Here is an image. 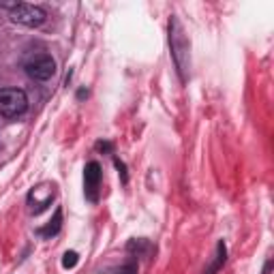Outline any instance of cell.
I'll use <instances>...</instances> for the list:
<instances>
[{"instance_id": "6", "label": "cell", "mask_w": 274, "mask_h": 274, "mask_svg": "<svg viewBox=\"0 0 274 274\" xmlns=\"http://www.w3.org/2000/svg\"><path fill=\"white\" fill-rule=\"evenodd\" d=\"M60 227H62V210H60V208H56L52 221H49L43 229H39V234L45 236V238H52V236H56V234L60 232Z\"/></svg>"}, {"instance_id": "1", "label": "cell", "mask_w": 274, "mask_h": 274, "mask_svg": "<svg viewBox=\"0 0 274 274\" xmlns=\"http://www.w3.org/2000/svg\"><path fill=\"white\" fill-rule=\"evenodd\" d=\"M169 47H171V58L176 62V69L180 73V79H186V71L191 67V45H189V39L180 26L178 17H171L169 19Z\"/></svg>"}, {"instance_id": "5", "label": "cell", "mask_w": 274, "mask_h": 274, "mask_svg": "<svg viewBox=\"0 0 274 274\" xmlns=\"http://www.w3.org/2000/svg\"><path fill=\"white\" fill-rule=\"evenodd\" d=\"M99 182H101V165L97 161H90L84 169V184H86V197L90 201L99 199Z\"/></svg>"}, {"instance_id": "2", "label": "cell", "mask_w": 274, "mask_h": 274, "mask_svg": "<svg viewBox=\"0 0 274 274\" xmlns=\"http://www.w3.org/2000/svg\"><path fill=\"white\" fill-rule=\"evenodd\" d=\"M24 71L34 82H47V79H52L56 73V60L45 52H37V54H32L30 58H26Z\"/></svg>"}, {"instance_id": "10", "label": "cell", "mask_w": 274, "mask_h": 274, "mask_svg": "<svg viewBox=\"0 0 274 274\" xmlns=\"http://www.w3.org/2000/svg\"><path fill=\"white\" fill-rule=\"evenodd\" d=\"M118 274H137V266H135V264H127V266H122V268L118 270Z\"/></svg>"}, {"instance_id": "9", "label": "cell", "mask_w": 274, "mask_h": 274, "mask_svg": "<svg viewBox=\"0 0 274 274\" xmlns=\"http://www.w3.org/2000/svg\"><path fill=\"white\" fill-rule=\"evenodd\" d=\"M114 165H116V169H118V174H120V178H122V182L127 184L129 176H127V167H125V163H122L120 158H114Z\"/></svg>"}, {"instance_id": "3", "label": "cell", "mask_w": 274, "mask_h": 274, "mask_svg": "<svg viewBox=\"0 0 274 274\" xmlns=\"http://www.w3.org/2000/svg\"><path fill=\"white\" fill-rule=\"evenodd\" d=\"M28 110V97L19 88H2L0 90V116L17 118Z\"/></svg>"}, {"instance_id": "12", "label": "cell", "mask_w": 274, "mask_h": 274, "mask_svg": "<svg viewBox=\"0 0 274 274\" xmlns=\"http://www.w3.org/2000/svg\"><path fill=\"white\" fill-rule=\"evenodd\" d=\"M86 97H88V90H84V88H82V90L77 92V99H86Z\"/></svg>"}, {"instance_id": "4", "label": "cell", "mask_w": 274, "mask_h": 274, "mask_svg": "<svg viewBox=\"0 0 274 274\" xmlns=\"http://www.w3.org/2000/svg\"><path fill=\"white\" fill-rule=\"evenodd\" d=\"M11 19L15 21V24H21V26H28V28H39L43 21L47 19L45 11L41 9L37 4H28V2H19L15 9L11 13Z\"/></svg>"}, {"instance_id": "7", "label": "cell", "mask_w": 274, "mask_h": 274, "mask_svg": "<svg viewBox=\"0 0 274 274\" xmlns=\"http://www.w3.org/2000/svg\"><path fill=\"white\" fill-rule=\"evenodd\" d=\"M225 259H227V249H225V242L221 240L219 244H216V259H214V264L208 270H204V274H216L221 266L225 264Z\"/></svg>"}, {"instance_id": "8", "label": "cell", "mask_w": 274, "mask_h": 274, "mask_svg": "<svg viewBox=\"0 0 274 274\" xmlns=\"http://www.w3.org/2000/svg\"><path fill=\"white\" fill-rule=\"evenodd\" d=\"M77 262H79V257H77L75 251H67V253H64V257H62V266H64L67 270H69V268H75Z\"/></svg>"}, {"instance_id": "11", "label": "cell", "mask_w": 274, "mask_h": 274, "mask_svg": "<svg viewBox=\"0 0 274 274\" xmlns=\"http://www.w3.org/2000/svg\"><path fill=\"white\" fill-rule=\"evenodd\" d=\"M97 150H103V152H110V150H112V143H110V141H99V143H97Z\"/></svg>"}]
</instances>
